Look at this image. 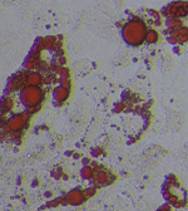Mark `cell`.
I'll list each match as a JSON object with an SVG mask.
<instances>
[{"label":"cell","instance_id":"obj_5","mask_svg":"<svg viewBox=\"0 0 188 211\" xmlns=\"http://www.w3.org/2000/svg\"><path fill=\"white\" fill-rule=\"evenodd\" d=\"M66 97H68V90H66L65 88H63V87L59 86V87H57L54 89V99L55 101L63 103V101H65Z\"/></svg>","mask_w":188,"mask_h":211},{"label":"cell","instance_id":"obj_3","mask_svg":"<svg viewBox=\"0 0 188 211\" xmlns=\"http://www.w3.org/2000/svg\"><path fill=\"white\" fill-rule=\"evenodd\" d=\"M25 82H26V86L29 87H39L43 83V77L39 72H32L26 74Z\"/></svg>","mask_w":188,"mask_h":211},{"label":"cell","instance_id":"obj_13","mask_svg":"<svg viewBox=\"0 0 188 211\" xmlns=\"http://www.w3.org/2000/svg\"><path fill=\"white\" fill-rule=\"evenodd\" d=\"M35 185H36V186H38V180H34V181H33V187L35 186Z\"/></svg>","mask_w":188,"mask_h":211},{"label":"cell","instance_id":"obj_11","mask_svg":"<svg viewBox=\"0 0 188 211\" xmlns=\"http://www.w3.org/2000/svg\"><path fill=\"white\" fill-rule=\"evenodd\" d=\"M90 153H92V156H94V157H98V156L102 153V148H99V147H94V148H92V150H90Z\"/></svg>","mask_w":188,"mask_h":211},{"label":"cell","instance_id":"obj_7","mask_svg":"<svg viewBox=\"0 0 188 211\" xmlns=\"http://www.w3.org/2000/svg\"><path fill=\"white\" fill-rule=\"evenodd\" d=\"M157 39H158V35L154 30H148L145 33V36H144V40L145 42H148V43H154L157 42Z\"/></svg>","mask_w":188,"mask_h":211},{"label":"cell","instance_id":"obj_12","mask_svg":"<svg viewBox=\"0 0 188 211\" xmlns=\"http://www.w3.org/2000/svg\"><path fill=\"white\" fill-rule=\"evenodd\" d=\"M82 162H83V165H84V166H88V165L90 163V160H89V158H85V157H84L83 160H82Z\"/></svg>","mask_w":188,"mask_h":211},{"label":"cell","instance_id":"obj_8","mask_svg":"<svg viewBox=\"0 0 188 211\" xmlns=\"http://www.w3.org/2000/svg\"><path fill=\"white\" fill-rule=\"evenodd\" d=\"M96 192H97L96 186H90V187H88V189H85V190L83 191V194H84V196H85V199H88V197H92Z\"/></svg>","mask_w":188,"mask_h":211},{"label":"cell","instance_id":"obj_10","mask_svg":"<svg viewBox=\"0 0 188 211\" xmlns=\"http://www.w3.org/2000/svg\"><path fill=\"white\" fill-rule=\"evenodd\" d=\"M59 204H60V200H59V197H58V199H54V200H51V201L47 202V204H45V207H55V206H58Z\"/></svg>","mask_w":188,"mask_h":211},{"label":"cell","instance_id":"obj_2","mask_svg":"<svg viewBox=\"0 0 188 211\" xmlns=\"http://www.w3.org/2000/svg\"><path fill=\"white\" fill-rule=\"evenodd\" d=\"M65 199H66V202L70 205H80L85 201V196L80 189H74L68 195H65Z\"/></svg>","mask_w":188,"mask_h":211},{"label":"cell","instance_id":"obj_6","mask_svg":"<svg viewBox=\"0 0 188 211\" xmlns=\"http://www.w3.org/2000/svg\"><path fill=\"white\" fill-rule=\"evenodd\" d=\"M80 176L83 180H92L93 178V168L89 166H84L80 171Z\"/></svg>","mask_w":188,"mask_h":211},{"label":"cell","instance_id":"obj_1","mask_svg":"<svg viewBox=\"0 0 188 211\" xmlns=\"http://www.w3.org/2000/svg\"><path fill=\"white\" fill-rule=\"evenodd\" d=\"M21 90L23 92L20 93V99L28 108L33 107V106H36V104H40V102H42L43 98H44V92L39 87L26 86Z\"/></svg>","mask_w":188,"mask_h":211},{"label":"cell","instance_id":"obj_9","mask_svg":"<svg viewBox=\"0 0 188 211\" xmlns=\"http://www.w3.org/2000/svg\"><path fill=\"white\" fill-rule=\"evenodd\" d=\"M51 176L54 177V178H57V180H59V178L63 176V170H62L60 167H58V168H55V170H53V171H51Z\"/></svg>","mask_w":188,"mask_h":211},{"label":"cell","instance_id":"obj_4","mask_svg":"<svg viewBox=\"0 0 188 211\" xmlns=\"http://www.w3.org/2000/svg\"><path fill=\"white\" fill-rule=\"evenodd\" d=\"M13 108V101L9 99L8 97H3L0 99V114H4V113H8L10 109Z\"/></svg>","mask_w":188,"mask_h":211}]
</instances>
